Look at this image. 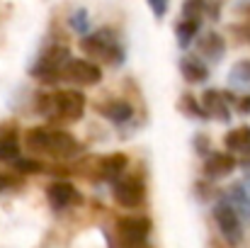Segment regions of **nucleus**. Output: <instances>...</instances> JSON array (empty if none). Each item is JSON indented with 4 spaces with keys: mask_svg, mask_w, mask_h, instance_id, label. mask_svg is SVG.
Returning a JSON list of instances; mask_svg holds the SVG:
<instances>
[{
    "mask_svg": "<svg viewBox=\"0 0 250 248\" xmlns=\"http://www.w3.org/2000/svg\"><path fill=\"white\" fill-rule=\"evenodd\" d=\"M10 185H12V180H10L7 175H0V192H2L5 187H10Z\"/></svg>",
    "mask_w": 250,
    "mask_h": 248,
    "instance_id": "nucleus-24",
    "label": "nucleus"
},
{
    "mask_svg": "<svg viewBox=\"0 0 250 248\" xmlns=\"http://www.w3.org/2000/svg\"><path fill=\"white\" fill-rule=\"evenodd\" d=\"M63 78L71 81L73 85H81V88H90V85H97L102 78V71L100 66H95L92 61H85V59H71L63 68Z\"/></svg>",
    "mask_w": 250,
    "mask_h": 248,
    "instance_id": "nucleus-7",
    "label": "nucleus"
},
{
    "mask_svg": "<svg viewBox=\"0 0 250 248\" xmlns=\"http://www.w3.org/2000/svg\"><path fill=\"white\" fill-rule=\"evenodd\" d=\"M100 112H102L109 122H114V124L129 122V119H131V114H134L131 105H129V102H124V100H112V102L102 105V107H100Z\"/></svg>",
    "mask_w": 250,
    "mask_h": 248,
    "instance_id": "nucleus-15",
    "label": "nucleus"
},
{
    "mask_svg": "<svg viewBox=\"0 0 250 248\" xmlns=\"http://www.w3.org/2000/svg\"><path fill=\"white\" fill-rule=\"evenodd\" d=\"M214 219H216V226L221 231V236L229 241V246H241L243 241V217L238 214V209L229 202V200H221L216 207H214Z\"/></svg>",
    "mask_w": 250,
    "mask_h": 248,
    "instance_id": "nucleus-3",
    "label": "nucleus"
},
{
    "mask_svg": "<svg viewBox=\"0 0 250 248\" xmlns=\"http://www.w3.org/2000/svg\"><path fill=\"white\" fill-rule=\"evenodd\" d=\"M20 158V144L12 134L0 136V161H17Z\"/></svg>",
    "mask_w": 250,
    "mask_h": 248,
    "instance_id": "nucleus-18",
    "label": "nucleus"
},
{
    "mask_svg": "<svg viewBox=\"0 0 250 248\" xmlns=\"http://www.w3.org/2000/svg\"><path fill=\"white\" fill-rule=\"evenodd\" d=\"M236 156H231V151L229 154H209V158L204 161V173H207V178H211V180H216V178H226L229 173H233V168H236Z\"/></svg>",
    "mask_w": 250,
    "mask_h": 248,
    "instance_id": "nucleus-12",
    "label": "nucleus"
},
{
    "mask_svg": "<svg viewBox=\"0 0 250 248\" xmlns=\"http://www.w3.org/2000/svg\"><path fill=\"white\" fill-rule=\"evenodd\" d=\"M46 197H49V202H51L54 209H68L71 204H78V202H81L78 190H76L71 182H66V180L51 182L49 190H46Z\"/></svg>",
    "mask_w": 250,
    "mask_h": 248,
    "instance_id": "nucleus-9",
    "label": "nucleus"
},
{
    "mask_svg": "<svg viewBox=\"0 0 250 248\" xmlns=\"http://www.w3.org/2000/svg\"><path fill=\"white\" fill-rule=\"evenodd\" d=\"M12 163H15L17 173H42L44 170V165L39 163V161H32V158H17Z\"/></svg>",
    "mask_w": 250,
    "mask_h": 248,
    "instance_id": "nucleus-22",
    "label": "nucleus"
},
{
    "mask_svg": "<svg viewBox=\"0 0 250 248\" xmlns=\"http://www.w3.org/2000/svg\"><path fill=\"white\" fill-rule=\"evenodd\" d=\"M124 248H151V246L144 241V244H131V246H124Z\"/></svg>",
    "mask_w": 250,
    "mask_h": 248,
    "instance_id": "nucleus-25",
    "label": "nucleus"
},
{
    "mask_svg": "<svg viewBox=\"0 0 250 248\" xmlns=\"http://www.w3.org/2000/svg\"><path fill=\"white\" fill-rule=\"evenodd\" d=\"M180 71H182V76H185L187 83H202L207 81V76H209L207 66L199 59H194V56H185L180 61Z\"/></svg>",
    "mask_w": 250,
    "mask_h": 248,
    "instance_id": "nucleus-16",
    "label": "nucleus"
},
{
    "mask_svg": "<svg viewBox=\"0 0 250 248\" xmlns=\"http://www.w3.org/2000/svg\"><path fill=\"white\" fill-rule=\"evenodd\" d=\"M112 195H114V202H117L119 207L136 209V207H141L144 200H146V187H144V182H141L136 175H124V178L114 180Z\"/></svg>",
    "mask_w": 250,
    "mask_h": 248,
    "instance_id": "nucleus-6",
    "label": "nucleus"
},
{
    "mask_svg": "<svg viewBox=\"0 0 250 248\" xmlns=\"http://www.w3.org/2000/svg\"><path fill=\"white\" fill-rule=\"evenodd\" d=\"M126 163L129 161H126L124 154H109V156H104L97 163V173H100L102 180H119L122 173H124V168H126Z\"/></svg>",
    "mask_w": 250,
    "mask_h": 248,
    "instance_id": "nucleus-13",
    "label": "nucleus"
},
{
    "mask_svg": "<svg viewBox=\"0 0 250 248\" xmlns=\"http://www.w3.org/2000/svg\"><path fill=\"white\" fill-rule=\"evenodd\" d=\"M226 200L238 209V214L243 217V222H250V192H246L243 185H236V187L229 192Z\"/></svg>",
    "mask_w": 250,
    "mask_h": 248,
    "instance_id": "nucleus-17",
    "label": "nucleus"
},
{
    "mask_svg": "<svg viewBox=\"0 0 250 248\" xmlns=\"http://www.w3.org/2000/svg\"><path fill=\"white\" fill-rule=\"evenodd\" d=\"M197 32H199V22H194V20H182V22L177 24V42H180V46H187Z\"/></svg>",
    "mask_w": 250,
    "mask_h": 248,
    "instance_id": "nucleus-19",
    "label": "nucleus"
},
{
    "mask_svg": "<svg viewBox=\"0 0 250 248\" xmlns=\"http://www.w3.org/2000/svg\"><path fill=\"white\" fill-rule=\"evenodd\" d=\"M224 51H226V42H224L221 34H216V32H207L204 37H199V54H202V56L216 61V59L224 56Z\"/></svg>",
    "mask_w": 250,
    "mask_h": 248,
    "instance_id": "nucleus-14",
    "label": "nucleus"
},
{
    "mask_svg": "<svg viewBox=\"0 0 250 248\" xmlns=\"http://www.w3.org/2000/svg\"><path fill=\"white\" fill-rule=\"evenodd\" d=\"M226 149L238 156L243 163H250V127H238V129H231L224 139Z\"/></svg>",
    "mask_w": 250,
    "mask_h": 248,
    "instance_id": "nucleus-10",
    "label": "nucleus"
},
{
    "mask_svg": "<svg viewBox=\"0 0 250 248\" xmlns=\"http://www.w3.org/2000/svg\"><path fill=\"white\" fill-rule=\"evenodd\" d=\"M231 81L238 85H250V61H241L231 71Z\"/></svg>",
    "mask_w": 250,
    "mask_h": 248,
    "instance_id": "nucleus-21",
    "label": "nucleus"
},
{
    "mask_svg": "<svg viewBox=\"0 0 250 248\" xmlns=\"http://www.w3.org/2000/svg\"><path fill=\"white\" fill-rule=\"evenodd\" d=\"M68 56L71 54H68L66 46H51V49H46L42 54V59L37 61V66L32 68V76L44 83H54V81H59V78H63V68L71 61Z\"/></svg>",
    "mask_w": 250,
    "mask_h": 248,
    "instance_id": "nucleus-4",
    "label": "nucleus"
},
{
    "mask_svg": "<svg viewBox=\"0 0 250 248\" xmlns=\"http://www.w3.org/2000/svg\"><path fill=\"white\" fill-rule=\"evenodd\" d=\"M37 112L42 117L76 122L85 112V95L78 90H59V92H39Z\"/></svg>",
    "mask_w": 250,
    "mask_h": 248,
    "instance_id": "nucleus-2",
    "label": "nucleus"
},
{
    "mask_svg": "<svg viewBox=\"0 0 250 248\" xmlns=\"http://www.w3.org/2000/svg\"><path fill=\"white\" fill-rule=\"evenodd\" d=\"M202 12H204V0H187L185 7H182V17H185V20H194V22H199Z\"/></svg>",
    "mask_w": 250,
    "mask_h": 248,
    "instance_id": "nucleus-20",
    "label": "nucleus"
},
{
    "mask_svg": "<svg viewBox=\"0 0 250 248\" xmlns=\"http://www.w3.org/2000/svg\"><path fill=\"white\" fill-rule=\"evenodd\" d=\"M148 5H151V10H153V15H156V17H163V15L167 12L170 0H148Z\"/></svg>",
    "mask_w": 250,
    "mask_h": 248,
    "instance_id": "nucleus-23",
    "label": "nucleus"
},
{
    "mask_svg": "<svg viewBox=\"0 0 250 248\" xmlns=\"http://www.w3.org/2000/svg\"><path fill=\"white\" fill-rule=\"evenodd\" d=\"M81 49L87 56L102 59L107 64H119L122 61V51L117 46V39L109 32H92L81 39Z\"/></svg>",
    "mask_w": 250,
    "mask_h": 248,
    "instance_id": "nucleus-5",
    "label": "nucleus"
},
{
    "mask_svg": "<svg viewBox=\"0 0 250 248\" xmlns=\"http://www.w3.org/2000/svg\"><path fill=\"white\" fill-rule=\"evenodd\" d=\"M24 146L32 154H44L54 158H71L78 154V141L73 134L63 129H49V127H34L24 134Z\"/></svg>",
    "mask_w": 250,
    "mask_h": 248,
    "instance_id": "nucleus-1",
    "label": "nucleus"
},
{
    "mask_svg": "<svg viewBox=\"0 0 250 248\" xmlns=\"http://www.w3.org/2000/svg\"><path fill=\"white\" fill-rule=\"evenodd\" d=\"M117 234L124 246L144 244L151 234V219L148 217H124L117 222Z\"/></svg>",
    "mask_w": 250,
    "mask_h": 248,
    "instance_id": "nucleus-8",
    "label": "nucleus"
},
{
    "mask_svg": "<svg viewBox=\"0 0 250 248\" xmlns=\"http://www.w3.org/2000/svg\"><path fill=\"white\" fill-rule=\"evenodd\" d=\"M202 107H204L211 117H216V119H221V122H229V119H231V107H229L226 92L207 90V92L202 95Z\"/></svg>",
    "mask_w": 250,
    "mask_h": 248,
    "instance_id": "nucleus-11",
    "label": "nucleus"
}]
</instances>
